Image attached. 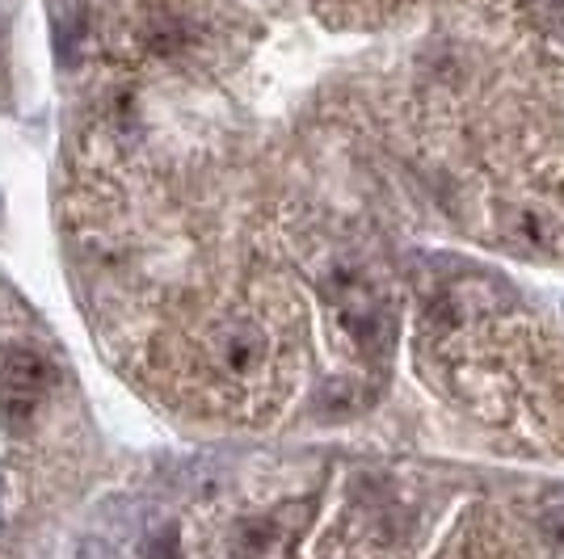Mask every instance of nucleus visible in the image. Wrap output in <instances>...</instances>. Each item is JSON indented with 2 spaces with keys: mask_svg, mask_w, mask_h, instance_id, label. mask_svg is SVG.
Segmentation results:
<instances>
[{
  "mask_svg": "<svg viewBox=\"0 0 564 559\" xmlns=\"http://www.w3.org/2000/svg\"><path fill=\"white\" fill-rule=\"evenodd\" d=\"M212 353H215V366L224 374L249 379V374H258L261 366H265V358H270V337H265L261 325H253V320H228V325L215 328Z\"/></svg>",
  "mask_w": 564,
  "mask_h": 559,
  "instance_id": "nucleus-1",
  "label": "nucleus"
},
{
  "mask_svg": "<svg viewBox=\"0 0 564 559\" xmlns=\"http://www.w3.org/2000/svg\"><path fill=\"white\" fill-rule=\"evenodd\" d=\"M51 383H55V366L34 346H4L0 350V392H4V399L34 404Z\"/></svg>",
  "mask_w": 564,
  "mask_h": 559,
  "instance_id": "nucleus-2",
  "label": "nucleus"
},
{
  "mask_svg": "<svg viewBox=\"0 0 564 559\" xmlns=\"http://www.w3.org/2000/svg\"><path fill=\"white\" fill-rule=\"evenodd\" d=\"M514 235H522V244H531V249H540V253H552V249L564 244V223L552 219L547 210L531 207L514 215Z\"/></svg>",
  "mask_w": 564,
  "mask_h": 559,
  "instance_id": "nucleus-3",
  "label": "nucleus"
},
{
  "mask_svg": "<svg viewBox=\"0 0 564 559\" xmlns=\"http://www.w3.org/2000/svg\"><path fill=\"white\" fill-rule=\"evenodd\" d=\"M0 215H4V202H0Z\"/></svg>",
  "mask_w": 564,
  "mask_h": 559,
  "instance_id": "nucleus-5",
  "label": "nucleus"
},
{
  "mask_svg": "<svg viewBox=\"0 0 564 559\" xmlns=\"http://www.w3.org/2000/svg\"><path fill=\"white\" fill-rule=\"evenodd\" d=\"M535 4H540V9H543V13H547V18H552L556 9H564V0H535Z\"/></svg>",
  "mask_w": 564,
  "mask_h": 559,
  "instance_id": "nucleus-4",
  "label": "nucleus"
}]
</instances>
